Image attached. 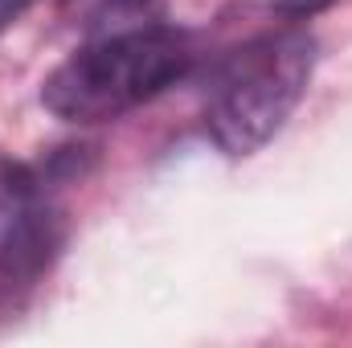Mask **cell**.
Masks as SVG:
<instances>
[{"instance_id":"obj_1","label":"cell","mask_w":352,"mask_h":348,"mask_svg":"<svg viewBox=\"0 0 352 348\" xmlns=\"http://www.w3.org/2000/svg\"><path fill=\"white\" fill-rule=\"evenodd\" d=\"M192 62L197 50L188 33L164 21L123 33H98L45 74L41 107L62 123H107L184 83Z\"/></svg>"},{"instance_id":"obj_4","label":"cell","mask_w":352,"mask_h":348,"mask_svg":"<svg viewBox=\"0 0 352 348\" xmlns=\"http://www.w3.org/2000/svg\"><path fill=\"white\" fill-rule=\"evenodd\" d=\"M45 197H50V184L41 180V168L37 164L0 156V234L16 217H25L37 201H45Z\"/></svg>"},{"instance_id":"obj_2","label":"cell","mask_w":352,"mask_h":348,"mask_svg":"<svg viewBox=\"0 0 352 348\" xmlns=\"http://www.w3.org/2000/svg\"><path fill=\"white\" fill-rule=\"evenodd\" d=\"M320 45L307 29H278L246 41L221 66L205 98V135L230 160L266 148L303 102Z\"/></svg>"},{"instance_id":"obj_5","label":"cell","mask_w":352,"mask_h":348,"mask_svg":"<svg viewBox=\"0 0 352 348\" xmlns=\"http://www.w3.org/2000/svg\"><path fill=\"white\" fill-rule=\"evenodd\" d=\"M164 21V4L160 0H98V8L87 17V33H123V29H144V25H160Z\"/></svg>"},{"instance_id":"obj_6","label":"cell","mask_w":352,"mask_h":348,"mask_svg":"<svg viewBox=\"0 0 352 348\" xmlns=\"http://www.w3.org/2000/svg\"><path fill=\"white\" fill-rule=\"evenodd\" d=\"M336 0H274V12L278 17H291V21H307V17H320L328 12Z\"/></svg>"},{"instance_id":"obj_7","label":"cell","mask_w":352,"mask_h":348,"mask_svg":"<svg viewBox=\"0 0 352 348\" xmlns=\"http://www.w3.org/2000/svg\"><path fill=\"white\" fill-rule=\"evenodd\" d=\"M33 4H37V0H0V33H8Z\"/></svg>"},{"instance_id":"obj_3","label":"cell","mask_w":352,"mask_h":348,"mask_svg":"<svg viewBox=\"0 0 352 348\" xmlns=\"http://www.w3.org/2000/svg\"><path fill=\"white\" fill-rule=\"evenodd\" d=\"M70 238L66 213L45 197L0 234V324L16 320L58 266Z\"/></svg>"}]
</instances>
